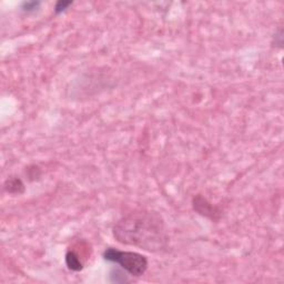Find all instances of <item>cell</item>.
Returning a JSON list of instances; mask_svg holds the SVG:
<instances>
[{
    "instance_id": "ba28073f",
    "label": "cell",
    "mask_w": 284,
    "mask_h": 284,
    "mask_svg": "<svg viewBox=\"0 0 284 284\" xmlns=\"http://www.w3.org/2000/svg\"><path fill=\"white\" fill-rule=\"evenodd\" d=\"M273 40H275V42H273V44H275V45H274L275 47L282 48V45H283V32H282V29H281V28H280V29L278 30V32H276L274 33Z\"/></svg>"
},
{
    "instance_id": "52a82bcc",
    "label": "cell",
    "mask_w": 284,
    "mask_h": 284,
    "mask_svg": "<svg viewBox=\"0 0 284 284\" xmlns=\"http://www.w3.org/2000/svg\"><path fill=\"white\" fill-rule=\"evenodd\" d=\"M72 5V1H64V0H60L56 3L55 6V13L56 15L63 14V11H66L68 9V7H70Z\"/></svg>"
},
{
    "instance_id": "7a4b0ae2",
    "label": "cell",
    "mask_w": 284,
    "mask_h": 284,
    "mask_svg": "<svg viewBox=\"0 0 284 284\" xmlns=\"http://www.w3.org/2000/svg\"><path fill=\"white\" fill-rule=\"evenodd\" d=\"M103 259L111 263L118 264L126 273L132 276L143 275L148 268L147 256L132 251H120L114 248H108L103 252Z\"/></svg>"
},
{
    "instance_id": "8992f818",
    "label": "cell",
    "mask_w": 284,
    "mask_h": 284,
    "mask_svg": "<svg viewBox=\"0 0 284 284\" xmlns=\"http://www.w3.org/2000/svg\"><path fill=\"white\" fill-rule=\"evenodd\" d=\"M41 2L40 1H25L21 3V10L26 14H33L39 10Z\"/></svg>"
},
{
    "instance_id": "277c9868",
    "label": "cell",
    "mask_w": 284,
    "mask_h": 284,
    "mask_svg": "<svg viewBox=\"0 0 284 284\" xmlns=\"http://www.w3.org/2000/svg\"><path fill=\"white\" fill-rule=\"evenodd\" d=\"M3 188H5L6 192L10 194H21L26 190L22 180L17 178V176H11V178L7 179L5 184H3Z\"/></svg>"
},
{
    "instance_id": "3957f363",
    "label": "cell",
    "mask_w": 284,
    "mask_h": 284,
    "mask_svg": "<svg viewBox=\"0 0 284 284\" xmlns=\"http://www.w3.org/2000/svg\"><path fill=\"white\" fill-rule=\"evenodd\" d=\"M192 206L195 212L202 217H205L212 221H218L221 217V211L218 206L213 205L208 199L202 197L201 194L195 195L192 200Z\"/></svg>"
},
{
    "instance_id": "6da1fadb",
    "label": "cell",
    "mask_w": 284,
    "mask_h": 284,
    "mask_svg": "<svg viewBox=\"0 0 284 284\" xmlns=\"http://www.w3.org/2000/svg\"><path fill=\"white\" fill-rule=\"evenodd\" d=\"M112 232L118 242L149 252H160L168 247L163 219L153 211L129 213L114 224Z\"/></svg>"
},
{
    "instance_id": "5b68a950",
    "label": "cell",
    "mask_w": 284,
    "mask_h": 284,
    "mask_svg": "<svg viewBox=\"0 0 284 284\" xmlns=\"http://www.w3.org/2000/svg\"><path fill=\"white\" fill-rule=\"evenodd\" d=\"M66 264L69 270L79 272L83 268L82 260L79 258L78 253H76L74 250H69L66 254Z\"/></svg>"
}]
</instances>
